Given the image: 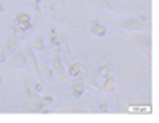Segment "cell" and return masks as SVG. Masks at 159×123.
I'll use <instances>...</instances> for the list:
<instances>
[{"mask_svg": "<svg viewBox=\"0 0 159 123\" xmlns=\"http://www.w3.org/2000/svg\"><path fill=\"white\" fill-rule=\"evenodd\" d=\"M24 96H25V100H34V98H41L37 93H32V89L29 88V84H27V81H25V84H24Z\"/></svg>", "mask_w": 159, "mask_h": 123, "instance_id": "obj_17", "label": "cell"}, {"mask_svg": "<svg viewBox=\"0 0 159 123\" xmlns=\"http://www.w3.org/2000/svg\"><path fill=\"white\" fill-rule=\"evenodd\" d=\"M0 108H2V105H0Z\"/></svg>", "mask_w": 159, "mask_h": 123, "instance_id": "obj_28", "label": "cell"}, {"mask_svg": "<svg viewBox=\"0 0 159 123\" xmlns=\"http://www.w3.org/2000/svg\"><path fill=\"white\" fill-rule=\"evenodd\" d=\"M93 3L102 9H108V10H117V3L113 0H93Z\"/></svg>", "mask_w": 159, "mask_h": 123, "instance_id": "obj_14", "label": "cell"}, {"mask_svg": "<svg viewBox=\"0 0 159 123\" xmlns=\"http://www.w3.org/2000/svg\"><path fill=\"white\" fill-rule=\"evenodd\" d=\"M105 79V83H103V88L105 89H108V91L113 95V91H115V88H117V79H115V76H112V74H108L107 78H103ZM115 96V95H113Z\"/></svg>", "mask_w": 159, "mask_h": 123, "instance_id": "obj_12", "label": "cell"}, {"mask_svg": "<svg viewBox=\"0 0 159 123\" xmlns=\"http://www.w3.org/2000/svg\"><path fill=\"white\" fill-rule=\"evenodd\" d=\"M117 25H119L120 29H124V31H127V32H141V31L144 32V31H147V29H151L149 22H141L139 19L130 17V15L122 19V20H119Z\"/></svg>", "mask_w": 159, "mask_h": 123, "instance_id": "obj_2", "label": "cell"}, {"mask_svg": "<svg viewBox=\"0 0 159 123\" xmlns=\"http://www.w3.org/2000/svg\"><path fill=\"white\" fill-rule=\"evenodd\" d=\"M139 20H141V22H147V20H149V15H147V14H141V19H139Z\"/></svg>", "mask_w": 159, "mask_h": 123, "instance_id": "obj_24", "label": "cell"}, {"mask_svg": "<svg viewBox=\"0 0 159 123\" xmlns=\"http://www.w3.org/2000/svg\"><path fill=\"white\" fill-rule=\"evenodd\" d=\"M98 110H100L102 113L108 111V103H107V101H102V103H100V106H98Z\"/></svg>", "mask_w": 159, "mask_h": 123, "instance_id": "obj_21", "label": "cell"}, {"mask_svg": "<svg viewBox=\"0 0 159 123\" xmlns=\"http://www.w3.org/2000/svg\"><path fill=\"white\" fill-rule=\"evenodd\" d=\"M134 40H135V44H137V46H141V49H142L144 54H149L151 53V34L135 36Z\"/></svg>", "mask_w": 159, "mask_h": 123, "instance_id": "obj_6", "label": "cell"}, {"mask_svg": "<svg viewBox=\"0 0 159 123\" xmlns=\"http://www.w3.org/2000/svg\"><path fill=\"white\" fill-rule=\"evenodd\" d=\"M34 89H36V93H43L44 86H43V84H41V81H37V83L34 84Z\"/></svg>", "mask_w": 159, "mask_h": 123, "instance_id": "obj_22", "label": "cell"}, {"mask_svg": "<svg viewBox=\"0 0 159 123\" xmlns=\"http://www.w3.org/2000/svg\"><path fill=\"white\" fill-rule=\"evenodd\" d=\"M108 74H110V66L108 64H102L100 68H98V76L100 78H107Z\"/></svg>", "mask_w": 159, "mask_h": 123, "instance_id": "obj_19", "label": "cell"}, {"mask_svg": "<svg viewBox=\"0 0 159 123\" xmlns=\"http://www.w3.org/2000/svg\"><path fill=\"white\" fill-rule=\"evenodd\" d=\"M14 22L17 24H27V22H31V14L29 12H24V10H20V12L16 14V17H14Z\"/></svg>", "mask_w": 159, "mask_h": 123, "instance_id": "obj_13", "label": "cell"}, {"mask_svg": "<svg viewBox=\"0 0 159 123\" xmlns=\"http://www.w3.org/2000/svg\"><path fill=\"white\" fill-rule=\"evenodd\" d=\"M124 111H127V113H151V103L142 95L129 96L124 103Z\"/></svg>", "mask_w": 159, "mask_h": 123, "instance_id": "obj_1", "label": "cell"}, {"mask_svg": "<svg viewBox=\"0 0 159 123\" xmlns=\"http://www.w3.org/2000/svg\"><path fill=\"white\" fill-rule=\"evenodd\" d=\"M2 79H3V78H2V74H0V84H2Z\"/></svg>", "mask_w": 159, "mask_h": 123, "instance_id": "obj_26", "label": "cell"}, {"mask_svg": "<svg viewBox=\"0 0 159 123\" xmlns=\"http://www.w3.org/2000/svg\"><path fill=\"white\" fill-rule=\"evenodd\" d=\"M48 37H49V42L52 44L54 47H59L61 46V37H59V34H58V31H56V27H51L49 29V34H48Z\"/></svg>", "mask_w": 159, "mask_h": 123, "instance_id": "obj_11", "label": "cell"}, {"mask_svg": "<svg viewBox=\"0 0 159 123\" xmlns=\"http://www.w3.org/2000/svg\"><path fill=\"white\" fill-rule=\"evenodd\" d=\"M16 37H12V36H10L9 37V39H7V42H5V46H3V49H2V53L3 54H9V53H14V47H16Z\"/></svg>", "mask_w": 159, "mask_h": 123, "instance_id": "obj_15", "label": "cell"}, {"mask_svg": "<svg viewBox=\"0 0 159 123\" xmlns=\"http://www.w3.org/2000/svg\"><path fill=\"white\" fill-rule=\"evenodd\" d=\"M58 2L61 3V7H63V9H64V5H66V3H64V0H58Z\"/></svg>", "mask_w": 159, "mask_h": 123, "instance_id": "obj_25", "label": "cell"}, {"mask_svg": "<svg viewBox=\"0 0 159 123\" xmlns=\"http://www.w3.org/2000/svg\"><path fill=\"white\" fill-rule=\"evenodd\" d=\"M75 64H76V68H78V76H88V66L86 64H81V62H78V61H75Z\"/></svg>", "mask_w": 159, "mask_h": 123, "instance_id": "obj_18", "label": "cell"}, {"mask_svg": "<svg viewBox=\"0 0 159 123\" xmlns=\"http://www.w3.org/2000/svg\"><path fill=\"white\" fill-rule=\"evenodd\" d=\"M41 98H43L46 103H49V105H52V103H54V98H52V96H41Z\"/></svg>", "mask_w": 159, "mask_h": 123, "instance_id": "obj_23", "label": "cell"}, {"mask_svg": "<svg viewBox=\"0 0 159 123\" xmlns=\"http://www.w3.org/2000/svg\"><path fill=\"white\" fill-rule=\"evenodd\" d=\"M27 47H31L32 51H41L43 53L44 51V40L41 36H34L31 37V39L27 40Z\"/></svg>", "mask_w": 159, "mask_h": 123, "instance_id": "obj_10", "label": "cell"}, {"mask_svg": "<svg viewBox=\"0 0 159 123\" xmlns=\"http://www.w3.org/2000/svg\"><path fill=\"white\" fill-rule=\"evenodd\" d=\"M71 91H73L75 98H81L83 93L86 91V83L83 79H75L73 83H71Z\"/></svg>", "mask_w": 159, "mask_h": 123, "instance_id": "obj_7", "label": "cell"}, {"mask_svg": "<svg viewBox=\"0 0 159 123\" xmlns=\"http://www.w3.org/2000/svg\"><path fill=\"white\" fill-rule=\"evenodd\" d=\"M32 2V7H34V10H37V12H41V2L43 0H31Z\"/></svg>", "mask_w": 159, "mask_h": 123, "instance_id": "obj_20", "label": "cell"}, {"mask_svg": "<svg viewBox=\"0 0 159 123\" xmlns=\"http://www.w3.org/2000/svg\"><path fill=\"white\" fill-rule=\"evenodd\" d=\"M52 71H54V76L59 78V81L68 79V73H66V68L63 64V59H61V54L59 53L52 56Z\"/></svg>", "mask_w": 159, "mask_h": 123, "instance_id": "obj_3", "label": "cell"}, {"mask_svg": "<svg viewBox=\"0 0 159 123\" xmlns=\"http://www.w3.org/2000/svg\"><path fill=\"white\" fill-rule=\"evenodd\" d=\"M39 74H43L46 79H52L54 78V71L51 68H48L46 64H39Z\"/></svg>", "mask_w": 159, "mask_h": 123, "instance_id": "obj_16", "label": "cell"}, {"mask_svg": "<svg viewBox=\"0 0 159 123\" xmlns=\"http://www.w3.org/2000/svg\"><path fill=\"white\" fill-rule=\"evenodd\" d=\"M90 32L95 37H105L107 36V27L102 22H92L90 24Z\"/></svg>", "mask_w": 159, "mask_h": 123, "instance_id": "obj_9", "label": "cell"}, {"mask_svg": "<svg viewBox=\"0 0 159 123\" xmlns=\"http://www.w3.org/2000/svg\"><path fill=\"white\" fill-rule=\"evenodd\" d=\"M12 62H14V66H16L17 69H24V68H27V59H25L24 51H17V53L12 56Z\"/></svg>", "mask_w": 159, "mask_h": 123, "instance_id": "obj_8", "label": "cell"}, {"mask_svg": "<svg viewBox=\"0 0 159 123\" xmlns=\"http://www.w3.org/2000/svg\"><path fill=\"white\" fill-rule=\"evenodd\" d=\"M22 51H24L25 59H27V64L31 66V69L36 74H39V62H37V57H36V54H34V51L31 49V47H27V46H25ZM39 76H41V74H39Z\"/></svg>", "mask_w": 159, "mask_h": 123, "instance_id": "obj_4", "label": "cell"}, {"mask_svg": "<svg viewBox=\"0 0 159 123\" xmlns=\"http://www.w3.org/2000/svg\"><path fill=\"white\" fill-rule=\"evenodd\" d=\"M41 10H43L48 17H51V19H54V17L59 15V9H58V5H56L54 0H44V5L41 7Z\"/></svg>", "mask_w": 159, "mask_h": 123, "instance_id": "obj_5", "label": "cell"}, {"mask_svg": "<svg viewBox=\"0 0 159 123\" xmlns=\"http://www.w3.org/2000/svg\"><path fill=\"white\" fill-rule=\"evenodd\" d=\"M141 2H144V0H141Z\"/></svg>", "mask_w": 159, "mask_h": 123, "instance_id": "obj_27", "label": "cell"}]
</instances>
